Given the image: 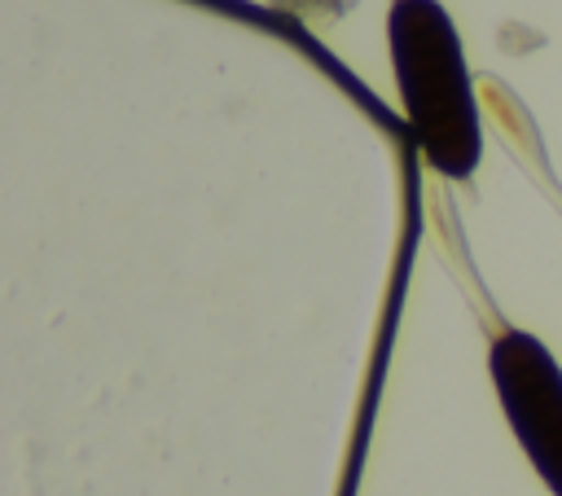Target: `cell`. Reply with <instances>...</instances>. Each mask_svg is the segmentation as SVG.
<instances>
[{
    "label": "cell",
    "instance_id": "cell-1",
    "mask_svg": "<svg viewBox=\"0 0 562 496\" xmlns=\"http://www.w3.org/2000/svg\"><path fill=\"white\" fill-rule=\"evenodd\" d=\"M386 35L404 119L422 158L448 180L474 176L483 154V123L452 18L439 0H395Z\"/></svg>",
    "mask_w": 562,
    "mask_h": 496
},
{
    "label": "cell",
    "instance_id": "cell-2",
    "mask_svg": "<svg viewBox=\"0 0 562 496\" xmlns=\"http://www.w3.org/2000/svg\"><path fill=\"white\" fill-rule=\"evenodd\" d=\"M487 373L531 470L562 496V364L527 329H501L487 347Z\"/></svg>",
    "mask_w": 562,
    "mask_h": 496
}]
</instances>
